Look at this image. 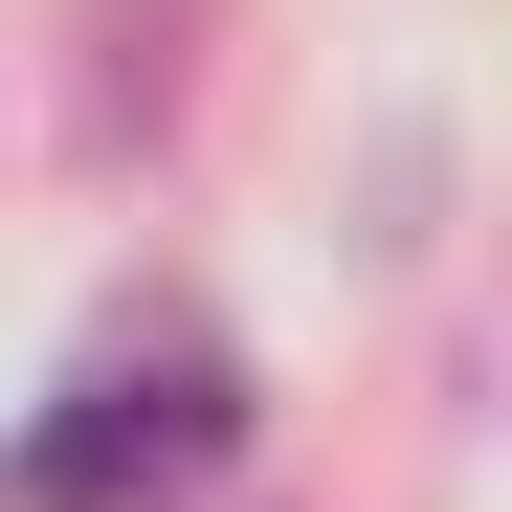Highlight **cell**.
Masks as SVG:
<instances>
[{
	"label": "cell",
	"instance_id": "1",
	"mask_svg": "<svg viewBox=\"0 0 512 512\" xmlns=\"http://www.w3.org/2000/svg\"><path fill=\"white\" fill-rule=\"evenodd\" d=\"M223 446H245V357H223V334H134V357H90L23 423V512H156V490H201Z\"/></svg>",
	"mask_w": 512,
	"mask_h": 512
}]
</instances>
